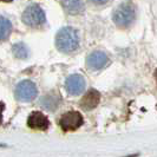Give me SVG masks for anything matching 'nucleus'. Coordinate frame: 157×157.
<instances>
[{
    "mask_svg": "<svg viewBox=\"0 0 157 157\" xmlns=\"http://www.w3.org/2000/svg\"><path fill=\"white\" fill-rule=\"evenodd\" d=\"M56 46L64 53H71L79 46V34L73 27H63L56 36Z\"/></svg>",
    "mask_w": 157,
    "mask_h": 157,
    "instance_id": "nucleus-1",
    "label": "nucleus"
},
{
    "mask_svg": "<svg viewBox=\"0 0 157 157\" xmlns=\"http://www.w3.org/2000/svg\"><path fill=\"white\" fill-rule=\"evenodd\" d=\"M112 19L118 27L126 29L131 26L136 20V7L132 2L126 1L118 5L116 10L113 11Z\"/></svg>",
    "mask_w": 157,
    "mask_h": 157,
    "instance_id": "nucleus-2",
    "label": "nucleus"
},
{
    "mask_svg": "<svg viewBox=\"0 0 157 157\" xmlns=\"http://www.w3.org/2000/svg\"><path fill=\"white\" fill-rule=\"evenodd\" d=\"M23 23L30 27H38L45 23V12L37 4H32L27 6L23 12Z\"/></svg>",
    "mask_w": 157,
    "mask_h": 157,
    "instance_id": "nucleus-3",
    "label": "nucleus"
},
{
    "mask_svg": "<svg viewBox=\"0 0 157 157\" xmlns=\"http://www.w3.org/2000/svg\"><path fill=\"white\" fill-rule=\"evenodd\" d=\"M38 90L31 80H23L16 86V97L20 102H31L37 97Z\"/></svg>",
    "mask_w": 157,
    "mask_h": 157,
    "instance_id": "nucleus-4",
    "label": "nucleus"
},
{
    "mask_svg": "<svg viewBox=\"0 0 157 157\" xmlns=\"http://www.w3.org/2000/svg\"><path fill=\"white\" fill-rule=\"evenodd\" d=\"M59 123H60L62 129L65 131L76 130L83 124V116L78 111H69L62 116Z\"/></svg>",
    "mask_w": 157,
    "mask_h": 157,
    "instance_id": "nucleus-5",
    "label": "nucleus"
},
{
    "mask_svg": "<svg viewBox=\"0 0 157 157\" xmlns=\"http://www.w3.org/2000/svg\"><path fill=\"white\" fill-rule=\"evenodd\" d=\"M85 79L80 75H72L65 82V89L67 94L72 96H78L82 94L85 89Z\"/></svg>",
    "mask_w": 157,
    "mask_h": 157,
    "instance_id": "nucleus-6",
    "label": "nucleus"
},
{
    "mask_svg": "<svg viewBox=\"0 0 157 157\" xmlns=\"http://www.w3.org/2000/svg\"><path fill=\"white\" fill-rule=\"evenodd\" d=\"M108 63H109V57L103 51H94L86 58L87 67L91 70H101L105 67Z\"/></svg>",
    "mask_w": 157,
    "mask_h": 157,
    "instance_id": "nucleus-7",
    "label": "nucleus"
},
{
    "mask_svg": "<svg viewBox=\"0 0 157 157\" xmlns=\"http://www.w3.org/2000/svg\"><path fill=\"white\" fill-rule=\"evenodd\" d=\"M48 119L47 117L40 111H34L30 115V117L27 119V125L32 129H37V130H46L48 128Z\"/></svg>",
    "mask_w": 157,
    "mask_h": 157,
    "instance_id": "nucleus-8",
    "label": "nucleus"
},
{
    "mask_svg": "<svg viewBox=\"0 0 157 157\" xmlns=\"http://www.w3.org/2000/svg\"><path fill=\"white\" fill-rule=\"evenodd\" d=\"M101 101V94L97 91V90H94V89H91L90 91H87L85 96L82 98V101H80V106L84 109V110H92L94 109L97 105H98V103Z\"/></svg>",
    "mask_w": 157,
    "mask_h": 157,
    "instance_id": "nucleus-9",
    "label": "nucleus"
},
{
    "mask_svg": "<svg viewBox=\"0 0 157 157\" xmlns=\"http://www.w3.org/2000/svg\"><path fill=\"white\" fill-rule=\"evenodd\" d=\"M62 5L69 14H79L84 11L83 0H62Z\"/></svg>",
    "mask_w": 157,
    "mask_h": 157,
    "instance_id": "nucleus-10",
    "label": "nucleus"
},
{
    "mask_svg": "<svg viewBox=\"0 0 157 157\" xmlns=\"http://www.w3.org/2000/svg\"><path fill=\"white\" fill-rule=\"evenodd\" d=\"M12 32V24L5 17L0 16V40H5Z\"/></svg>",
    "mask_w": 157,
    "mask_h": 157,
    "instance_id": "nucleus-11",
    "label": "nucleus"
},
{
    "mask_svg": "<svg viewBox=\"0 0 157 157\" xmlns=\"http://www.w3.org/2000/svg\"><path fill=\"white\" fill-rule=\"evenodd\" d=\"M12 52H13L14 57H17L18 59H26L29 57V53H30L27 46L23 43L14 44L13 47H12Z\"/></svg>",
    "mask_w": 157,
    "mask_h": 157,
    "instance_id": "nucleus-12",
    "label": "nucleus"
},
{
    "mask_svg": "<svg viewBox=\"0 0 157 157\" xmlns=\"http://www.w3.org/2000/svg\"><path fill=\"white\" fill-rule=\"evenodd\" d=\"M5 109V105H4V103L0 102V124H1V122H2V111Z\"/></svg>",
    "mask_w": 157,
    "mask_h": 157,
    "instance_id": "nucleus-13",
    "label": "nucleus"
},
{
    "mask_svg": "<svg viewBox=\"0 0 157 157\" xmlns=\"http://www.w3.org/2000/svg\"><path fill=\"white\" fill-rule=\"evenodd\" d=\"M109 0H92V2L94 4H97V5H104V4H106Z\"/></svg>",
    "mask_w": 157,
    "mask_h": 157,
    "instance_id": "nucleus-14",
    "label": "nucleus"
},
{
    "mask_svg": "<svg viewBox=\"0 0 157 157\" xmlns=\"http://www.w3.org/2000/svg\"><path fill=\"white\" fill-rule=\"evenodd\" d=\"M154 76H155V79H156V82H157V70L155 71V73H154Z\"/></svg>",
    "mask_w": 157,
    "mask_h": 157,
    "instance_id": "nucleus-15",
    "label": "nucleus"
}]
</instances>
